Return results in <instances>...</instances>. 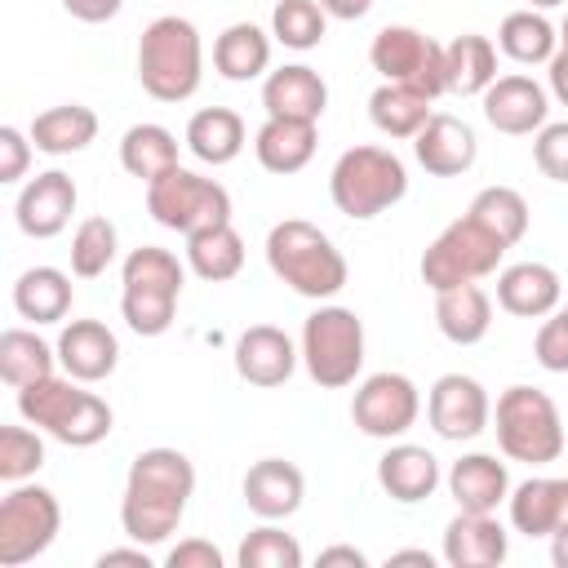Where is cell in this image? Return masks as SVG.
Listing matches in <instances>:
<instances>
[{
    "label": "cell",
    "mask_w": 568,
    "mask_h": 568,
    "mask_svg": "<svg viewBox=\"0 0 568 568\" xmlns=\"http://www.w3.org/2000/svg\"><path fill=\"white\" fill-rule=\"evenodd\" d=\"M262 106L275 120H311L315 124L328 106V84L306 62H293L262 80Z\"/></svg>",
    "instance_id": "ffe728a7"
},
{
    "label": "cell",
    "mask_w": 568,
    "mask_h": 568,
    "mask_svg": "<svg viewBox=\"0 0 568 568\" xmlns=\"http://www.w3.org/2000/svg\"><path fill=\"white\" fill-rule=\"evenodd\" d=\"M164 564H169V568H222L226 559H222V550H217L213 541H204V537H186V541H178V546L169 550Z\"/></svg>",
    "instance_id": "7dc6e473"
},
{
    "label": "cell",
    "mask_w": 568,
    "mask_h": 568,
    "mask_svg": "<svg viewBox=\"0 0 568 568\" xmlns=\"http://www.w3.org/2000/svg\"><path fill=\"white\" fill-rule=\"evenodd\" d=\"M377 484L390 501L417 506L439 488V462L422 444H390L377 462Z\"/></svg>",
    "instance_id": "cb8c5ba5"
},
{
    "label": "cell",
    "mask_w": 568,
    "mask_h": 568,
    "mask_svg": "<svg viewBox=\"0 0 568 568\" xmlns=\"http://www.w3.org/2000/svg\"><path fill=\"white\" fill-rule=\"evenodd\" d=\"M62 528V506L40 484H13L0 501V568H22L53 546Z\"/></svg>",
    "instance_id": "8fae6325"
},
{
    "label": "cell",
    "mask_w": 568,
    "mask_h": 568,
    "mask_svg": "<svg viewBox=\"0 0 568 568\" xmlns=\"http://www.w3.org/2000/svg\"><path fill=\"white\" fill-rule=\"evenodd\" d=\"M266 266L275 271L280 284H288L297 297H311V302L337 297L351 280L342 248L315 222H302V217H284V222L271 226Z\"/></svg>",
    "instance_id": "7a4b0ae2"
},
{
    "label": "cell",
    "mask_w": 568,
    "mask_h": 568,
    "mask_svg": "<svg viewBox=\"0 0 568 568\" xmlns=\"http://www.w3.org/2000/svg\"><path fill=\"white\" fill-rule=\"evenodd\" d=\"M448 493H453L457 510H497L510 497L506 462H497L493 453H466V457H457L453 470H448Z\"/></svg>",
    "instance_id": "d4e9b609"
},
{
    "label": "cell",
    "mask_w": 568,
    "mask_h": 568,
    "mask_svg": "<svg viewBox=\"0 0 568 568\" xmlns=\"http://www.w3.org/2000/svg\"><path fill=\"white\" fill-rule=\"evenodd\" d=\"M44 466V439L27 426H0V479L22 484Z\"/></svg>",
    "instance_id": "7bdbcfd3"
},
{
    "label": "cell",
    "mask_w": 568,
    "mask_h": 568,
    "mask_svg": "<svg viewBox=\"0 0 568 568\" xmlns=\"http://www.w3.org/2000/svg\"><path fill=\"white\" fill-rule=\"evenodd\" d=\"M240 568H302V546L293 532L275 528V519H266L262 528H253L240 541Z\"/></svg>",
    "instance_id": "b9f144b4"
},
{
    "label": "cell",
    "mask_w": 568,
    "mask_h": 568,
    "mask_svg": "<svg viewBox=\"0 0 568 568\" xmlns=\"http://www.w3.org/2000/svg\"><path fill=\"white\" fill-rule=\"evenodd\" d=\"M186 266L209 280V284H226L244 271V240L231 222L222 226H209V231H195L186 235Z\"/></svg>",
    "instance_id": "836d02e7"
},
{
    "label": "cell",
    "mask_w": 568,
    "mask_h": 568,
    "mask_svg": "<svg viewBox=\"0 0 568 568\" xmlns=\"http://www.w3.org/2000/svg\"><path fill=\"white\" fill-rule=\"evenodd\" d=\"M333 564L368 568V555H364V550H355V546H328V550H320V568H333Z\"/></svg>",
    "instance_id": "f907efd6"
},
{
    "label": "cell",
    "mask_w": 568,
    "mask_h": 568,
    "mask_svg": "<svg viewBox=\"0 0 568 568\" xmlns=\"http://www.w3.org/2000/svg\"><path fill=\"white\" fill-rule=\"evenodd\" d=\"M417 413H422V395L404 373H373L359 382L351 399V417L368 439H399L404 430H413Z\"/></svg>",
    "instance_id": "4fadbf2b"
},
{
    "label": "cell",
    "mask_w": 568,
    "mask_h": 568,
    "mask_svg": "<svg viewBox=\"0 0 568 568\" xmlns=\"http://www.w3.org/2000/svg\"><path fill=\"white\" fill-rule=\"evenodd\" d=\"M466 213H470L484 231H493L506 248L519 244L524 231H528V200H524L515 186H484V191L470 200Z\"/></svg>",
    "instance_id": "f35d334b"
},
{
    "label": "cell",
    "mask_w": 568,
    "mask_h": 568,
    "mask_svg": "<svg viewBox=\"0 0 568 568\" xmlns=\"http://www.w3.org/2000/svg\"><path fill=\"white\" fill-rule=\"evenodd\" d=\"M368 62H373V71H382V80L408 84V89L426 93L430 102L439 93H448L444 44H435L417 27H382L373 36V44H368Z\"/></svg>",
    "instance_id": "7c38bea8"
},
{
    "label": "cell",
    "mask_w": 568,
    "mask_h": 568,
    "mask_svg": "<svg viewBox=\"0 0 568 568\" xmlns=\"http://www.w3.org/2000/svg\"><path fill=\"white\" fill-rule=\"evenodd\" d=\"M532 9H555V4H564V0H528Z\"/></svg>",
    "instance_id": "9f6ffc18"
},
{
    "label": "cell",
    "mask_w": 568,
    "mask_h": 568,
    "mask_svg": "<svg viewBox=\"0 0 568 568\" xmlns=\"http://www.w3.org/2000/svg\"><path fill=\"white\" fill-rule=\"evenodd\" d=\"M328 31V13L320 0H280L275 13H271V36L284 44V49H315Z\"/></svg>",
    "instance_id": "ab89813d"
},
{
    "label": "cell",
    "mask_w": 568,
    "mask_h": 568,
    "mask_svg": "<svg viewBox=\"0 0 568 568\" xmlns=\"http://www.w3.org/2000/svg\"><path fill=\"white\" fill-rule=\"evenodd\" d=\"M213 67L222 80L248 84L271 67V36L257 22H231L217 40H213Z\"/></svg>",
    "instance_id": "83f0119b"
},
{
    "label": "cell",
    "mask_w": 568,
    "mask_h": 568,
    "mask_svg": "<svg viewBox=\"0 0 568 568\" xmlns=\"http://www.w3.org/2000/svg\"><path fill=\"white\" fill-rule=\"evenodd\" d=\"M195 493V466L178 448H146L133 457L124 497H120V524L124 537L142 546H160L178 532L186 501Z\"/></svg>",
    "instance_id": "6da1fadb"
},
{
    "label": "cell",
    "mask_w": 568,
    "mask_h": 568,
    "mask_svg": "<svg viewBox=\"0 0 568 568\" xmlns=\"http://www.w3.org/2000/svg\"><path fill=\"white\" fill-rule=\"evenodd\" d=\"M497 448L510 462L546 466L564 453V422L546 390L537 386H506L497 395Z\"/></svg>",
    "instance_id": "52a82bcc"
},
{
    "label": "cell",
    "mask_w": 568,
    "mask_h": 568,
    "mask_svg": "<svg viewBox=\"0 0 568 568\" xmlns=\"http://www.w3.org/2000/svg\"><path fill=\"white\" fill-rule=\"evenodd\" d=\"M328 195H333L337 213L368 222L408 195V169L386 146H351L337 155V164L328 173Z\"/></svg>",
    "instance_id": "8992f818"
},
{
    "label": "cell",
    "mask_w": 568,
    "mask_h": 568,
    "mask_svg": "<svg viewBox=\"0 0 568 568\" xmlns=\"http://www.w3.org/2000/svg\"><path fill=\"white\" fill-rule=\"evenodd\" d=\"M18 413L31 426L49 430L67 448H93V444H102L111 435V422H115V413H111V404L102 395L80 390L75 377H58V373L44 377V382L22 386L18 390Z\"/></svg>",
    "instance_id": "3957f363"
},
{
    "label": "cell",
    "mask_w": 568,
    "mask_h": 568,
    "mask_svg": "<svg viewBox=\"0 0 568 568\" xmlns=\"http://www.w3.org/2000/svg\"><path fill=\"white\" fill-rule=\"evenodd\" d=\"M297 359H302V351H297L293 337H288L284 328H275V324H253V328H244V333L235 337V373H240L248 386H262V390L284 386V382L293 377Z\"/></svg>",
    "instance_id": "e0dca14e"
},
{
    "label": "cell",
    "mask_w": 568,
    "mask_h": 568,
    "mask_svg": "<svg viewBox=\"0 0 568 568\" xmlns=\"http://www.w3.org/2000/svg\"><path fill=\"white\" fill-rule=\"evenodd\" d=\"M559 49H568V18H564V27H559Z\"/></svg>",
    "instance_id": "6f0895ef"
},
{
    "label": "cell",
    "mask_w": 568,
    "mask_h": 568,
    "mask_svg": "<svg viewBox=\"0 0 568 568\" xmlns=\"http://www.w3.org/2000/svg\"><path fill=\"white\" fill-rule=\"evenodd\" d=\"M182 262L169 253V248H155V244H142L124 257V271H120V315L124 324L138 333V337H160L173 328V315H178V297H182Z\"/></svg>",
    "instance_id": "5b68a950"
},
{
    "label": "cell",
    "mask_w": 568,
    "mask_h": 568,
    "mask_svg": "<svg viewBox=\"0 0 568 568\" xmlns=\"http://www.w3.org/2000/svg\"><path fill=\"white\" fill-rule=\"evenodd\" d=\"M426 417H430V430L439 439H475L488 430V417H493V404H488V390L466 377V373H444L430 395H426Z\"/></svg>",
    "instance_id": "5bb4252c"
},
{
    "label": "cell",
    "mask_w": 568,
    "mask_h": 568,
    "mask_svg": "<svg viewBox=\"0 0 568 568\" xmlns=\"http://www.w3.org/2000/svg\"><path fill=\"white\" fill-rule=\"evenodd\" d=\"M386 564H422V568H435V559H430V550H395Z\"/></svg>",
    "instance_id": "11a10c76"
},
{
    "label": "cell",
    "mask_w": 568,
    "mask_h": 568,
    "mask_svg": "<svg viewBox=\"0 0 568 568\" xmlns=\"http://www.w3.org/2000/svg\"><path fill=\"white\" fill-rule=\"evenodd\" d=\"M532 355L546 373H568V311H550L532 337Z\"/></svg>",
    "instance_id": "ee69618b"
},
{
    "label": "cell",
    "mask_w": 568,
    "mask_h": 568,
    "mask_svg": "<svg viewBox=\"0 0 568 568\" xmlns=\"http://www.w3.org/2000/svg\"><path fill=\"white\" fill-rule=\"evenodd\" d=\"M93 138H98V115H93V106H80V102L49 106L31 120V142L44 155H75Z\"/></svg>",
    "instance_id": "f1b7e54d"
},
{
    "label": "cell",
    "mask_w": 568,
    "mask_h": 568,
    "mask_svg": "<svg viewBox=\"0 0 568 568\" xmlns=\"http://www.w3.org/2000/svg\"><path fill=\"white\" fill-rule=\"evenodd\" d=\"M204 75V44L195 22L164 13L138 40V80L155 102H186Z\"/></svg>",
    "instance_id": "277c9868"
},
{
    "label": "cell",
    "mask_w": 568,
    "mask_h": 568,
    "mask_svg": "<svg viewBox=\"0 0 568 568\" xmlns=\"http://www.w3.org/2000/svg\"><path fill=\"white\" fill-rule=\"evenodd\" d=\"M550 559H555V568H568V528L550 532Z\"/></svg>",
    "instance_id": "db71d44e"
},
{
    "label": "cell",
    "mask_w": 568,
    "mask_h": 568,
    "mask_svg": "<svg viewBox=\"0 0 568 568\" xmlns=\"http://www.w3.org/2000/svg\"><path fill=\"white\" fill-rule=\"evenodd\" d=\"M62 9H67L75 22L98 27V22H111V18L124 9V0H62Z\"/></svg>",
    "instance_id": "c3c4849f"
},
{
    "label": "cell",
    "mask_w": 568,
    "mask_h": 568,
    "mask_svg": "<svg viewBox=\"0 0 568 568\" xmlns=\"http://www.w3.org/2000/svg\"><path fill=\"white\" fill-rule=\"evenodd\" d=\"M53 364H58V346L36 337L31 328H4L0 333V377L13 390L53 377Z\"/></svg>",
    "instance_id": "d590c367"
},
{
    "label": "cell",
    "mask_w": 568,
    "mask_h": 568,
    "mask_svg": "<svg viewBox=\"0 0 568 568\" xmlns=\"http://www.w3.org/2000/svg\"><path fill=\"white\" fill-rule=\"evenodd\" d=\"M444 75H448V93H484L497 80V44L488 36H457L444 44Z\"/></svg>",
    "instance_id": "d6a6232c"
},
{
    "label": "cell",
    "mask_w": 568,
    "mask_h": 568,
    "mask_svg": "<svg viewBox=\"0 0 568 568\" xmlns=\"http://www.w3.org/2000/svg\"><path fill=\"white\" fill-rule=\"evenodd\" d=\"M413 155L426 173L435 178H457L475 164L479 155V142H475V129L457 115H430L422 124V133L413 138Z\"/></svg>",
    "instance_id": "d6986e66"
},
{
    "label": "cell",
    "mask_w": 568,
    "mask_h": 568,
    "mask_svg": "<svg viewBox=\"0 0 568 568\" xmlns=\"http://www.w3.org/2000/svg\"><path fill=\"white\" fill-rule=\"evenodd\" d=\"M13 311L36 324H58L71 311V280L58 266H31L13 284Z\"/></svg>",
    "instance_id": "1f68e13d"
},
{
    "label": "cell",
    "mask_w": 568,
    "mask_h": 568,
    "mask_svg": "<svg viewBox=\"0 0 568 568\" xmlns=\"http://www.w3.org/2000/svg\"><path fill=\"white\" fill-rule=\"evenodd\" d=\"M315 124L311 120H275V115H266V124L257 129V138H253V151H257V164L266 169V173H297V169H306L311 164V155H315Z\"/></svg>",
    "instance_id": "4316f807"
},
{
    "label": "cell",
    "mask_w": 568,
    "mask_h": 568,
    "mask_svg": "<svg viewBox=\"0 0 568 568\" xmlns=\"http://www.w3.org/2000/svg\"><path fill=\"white\" fill-rule=\"evenodd\" d=\"M532 160L550 182H568V120L541 124L532 138Z\"/></svg>",
    "instance_id": "f6af8a7d"
},
{
    "label": "cell",
    "mask_w": 568,
    "mask_h": 568,
    "mask_svg": "<svg viewBox=\"0 0 568 568\" xmlns=\"http://www.w3.org/2000/svg\"><path fill=\"white\" fill-rule=\"evenodd\" d=\"M501 253H506V244L466 213V217L448 222L426 244V253H422V284L430 293H444V288L484 280V275H493L501 266Z\"/></svg>",
    "instance_id": "9c48e42d"
},
{
    "label": "cell",
    "mask_w": 568,
    "mask_h": 568,
    "mask_svg": "<svg viewBox=\"0 0 568 568\" xmlns=\"http://www.w3.org/2000/svg\"><path fill=\"white\" fill-rule=\"evenodd\" d=\"M368 115H373V124L386 133V138H417L422 133V124L435 115L430 111V98L426 93H417V89H408V84H390V80H382L377 89H373V98H368Z\"/></svg>",
    "instance_id": "e575fe53"
},
{
    "label": "cell",
    "mask_w": 568,
    "mask_h": 568,
    "mask_svg": "<svg viewBox=\"0 0 568 568\" xmlns=\"http://www.w3.org/2000/svg\"><path fill=\"white\" fill-rule=\"evenodd\" d=\"M115 248H120L115 222L111 217H84L71 235V271L80 280H98L115 262Z\"/></svg>",
    "instance_id": "60d3db41"
},
{
    "label": "cell",
    "mask_w": 568,
    "mask_h": 568,
    "mask_svg": "<svg viewBox=\"0 0 568 568\" xmlns=\"http://www.w3.org/2000/svg\"><path fill=\"white\" fill-rule=\"evenodd\" d=\"M564 297L555 266L546 262H515L497 275V306L519 320H546Z\"/></svg>",
    "instance_id": "603a6c76"
},
{
    "label": "cell",
    "mask_w": 568,
    "mask_h": 568,
    "mask_svg": "<svg viewBox=\"0 0 568 568\" xmlns=\"http://www.w3.org/2000/svg\"><path fill=\"white\" fill-rule=\"evenodd\" d=\"M506 550V528L493 519V510H462L444 528V559L453 568H497Z\"/></svg>",
    "instance_id": "7402d4cb"
},
{
    "label": "cell",
    "mask_w": 568,
    "mask_h": 568,
    "mask_svg": "<svg viewBox=\"0 0 568 568\" xmlns=\"http://www.w3.org/2000/svg\"><path fill=\"white\" fill-rule=\"evenodd\" d=\"M320 4H324L328 18H342V22H355L373 9V0H320Z\"/></svg>",
    "instance_id": "f5cc1de1"
},
{
    "label": "cell",
    "mask_w": 568,
    "mask_h": 568,
    "mask_svg": "<svg viewBox=\"0 0 568 568\" xmlns=\"http://www.w3.org/2000/svg\"><path fill=\"white\" fill-rule=\"evenodd\" d=\"M120 164H124V173L155 182L160 173H169L178 164V138L164 124H133L120 138Z\"/></svg>",
    "instance_id": "74e56055"
},
{
    "label": "cell",
    "mask_w": 568,
    "mask_h": 568,
    "mask_svg": "<svg viewBox=\"0 0 568 568\" xmlns=\"http://www.w3.org/2000/svg\"><path fill=\"white\" fill-rule=\"evenodd\" d=\"M31 146H36L31 133H22L13 124L0 129V182H22V173L31 164Z\"/></svg>",
    "instance_id": "bcb514c9"
},
{
    "label": "cell",
    "mask_w": 568,
    "mask_h": 568,
    "mask_svg": "<svg viewBox=\"0 0 568 568\" xmlns=\"http://www.w3.org/2000/svg\"><path fill=\"white\" fill-rule=\"evenodd\" d=\"M555 44H559L555 27H550L541 13H532V9H515V13H506L501 27H497V49H501L510 62H519V67L550 62V58L559 53Z\"/></svg>",
    "instance_id": "8d00e7d4"
},
{
    "label": "cell",
    "mask_w": 568,
    "mask_h": 568,
    "mask_svg": "<svg viewBox=\"0 0 568 568\" xmlns=\"http://www.w3.org/2000/svg\"><path fill=\"white\" fill-rule=\"evenodd\" d=\"M564 311H568V306H564Z\"/></svg>",
    "instance_id": "680465c9"
},
{
    "label": "cell",
    "mask_w": 568,
    "mask_h": 568,
    "mask_svg": "<svg viewBox=\"0 0 568 568\" xmlns=\"http://www.w3.org/2000/svg\"><path fill=\"white\" fill-rule=\"evenodd\" d=\"M479 98H484V120L510 138L537 133L550 115V98L532 75H497Z\"/></svg>",
    "instance_id": "2e32d148"
},
{
    "label": "cell",
    "mask_w": 568,
    "mask_h": 568,
    "mask_svg": "<svg viewBox=\"0 0 568 568\" xmlns=\"http://www.w3.org/2000/svg\"><path fill=\"white\" fill-rule=\"evenodd\" d=\"M58 364L75 382H102L120 364V342L102 320H71L58 333Z\"/></svg>",
    "instance_id": "ac0fdd59"
},
{
    "label": "cell",
    "mask_w": 568,
    "mask_h": 568,
    "mask_svg": "<svg viewBox=\"0 0 568 568\" xmlns=\"http://www.w3.org/2000/svg\"><path fill=\"white\" fill-rule=\"evenodd\" d=\"M111 564L151 568V555H146V546H142V541H138V546H129V550H102V555H98V568H111Z\"/></svg>",
    "instance_id": "681fc988"
},
{
    "label": "cell",
    "mask_w": 568,
    "mask_h": 568,
    "mask_svg": "<svg viewBox=\"0 0 568 568\" xmlns=\"http://www.w3.org/2000/svg\"><path fill=\"white\" fill-rule=\"evenodd\" d=\"M302 364L315 386L342 390L364 368V324L351 306H320L302 324Z\"/></svg>",
    "instance_id": "ba28073f"
},
{
    "label": "cell",
    "mask_w": 568,
    "mask_h": 568,
    "mask_svg": "<svg viewBox=\"0 0 568 568\" xmlns=\"http://www.w3.org/2000/svg\"><path fill=\"white\" fill-rule=\"evenodd\" d=\"M546 67H550V71H546V75H550V93H555V98L568 106V49H559V53H555Z\"/></svg>",
    "instance_id": "816d5d0a"
},
{
    "label": "cell",
    "mask_w": 568,
    "mask_h": 568,
    "mask_svg": "<svg viewBox=\"0 0 568 568\" xmlns=\"http://www.w3.org/2000/svg\"><path fill=\"white\" fill-rule=\"evenodd\" d=\"M506 506H510L515 532H524V537H550L559 528V515H564V479L532 475L519 488H510Z\"/></svg>",
    "instance_id": "f546056e"
},
{
    "label": "cell",
    "mask_w": 568,
    "mask_h": 568,
    "mask_svg": "<svg viewBox=\"0 0 568 568\" xmlns=\"http://www.w3.org/2000/svg\"><path fill=\"white\" fill-rule=\"evenodd\" d=\"M306 497V479L284 457H262L244 475V506L257 519H288Z\"/></svg>",
    "instance_id": "44dd1931"
},
{
    "label": "cell",
    "mask_w": 568,
    "mask_h": 568,
    "mask_svg": "<svg viewBox=\"0 0 568 568\" xmlns=\"http://www.w3.org/2000/svg\"><path fill=\"white\" fill-rule=\"evenodd\" d=\"M146 213L160 226H169V231L195 235V231H209V226L231 222V195H226L222 182L200 178V173L173 164L169 173H160L155 182H146Z\"/></svg>",
    "instance_id": "30bf717a"
},
{
    "label": "cell",
    "mask_w": 568,
    "mask_h": 568,
    "mask_svg": "<svg viewBox=\"0 0 568 568\" xmlns=\"http://www.w3.org/2000/svg\"><path fill=\"white\" fill-rule=\"evenodd\" d=\"M186 146H191L195 160H204L213 169L217 164H231L244 151V120H240V111H231V106H204V111H195L191 124H186Z\"/></svg>",
    "instance_id": "4dcf8cb0"
},
{
    "label": "cell",
    "mask_w": 568,
    "mask_h": 568,
    "mask_svg": "<svg viewBox=\"0 0 568 568\" xmlns=\"http://www.w3.org/2000/svg\"><path fill=\"white\" fill-rule=\"evenodd\" d=\"M75 182L62 173V169H49V173H36L22 191H18V204H13V217H18V231L31 235V240H53L67 231L71 213H75Z\"/></svg>",
    "instance_id": "9a60e30c"
},
{
    "label": "cell",
    "mask_w": 568,
    "mask_h": 568,
    "mask_svg": "<svg viewBox=\"0 0 568 568\" xmlns=\"http://www.w3.org/2000/svg\"><path fill=\"white\" fill-rule=\"evenodd\" d=\"M435 324L453 346H475L493 328V302L475 280L444 288V293H435Z\"/></svg>",
    "instance_id": "484cf974"
}]
</instances>
